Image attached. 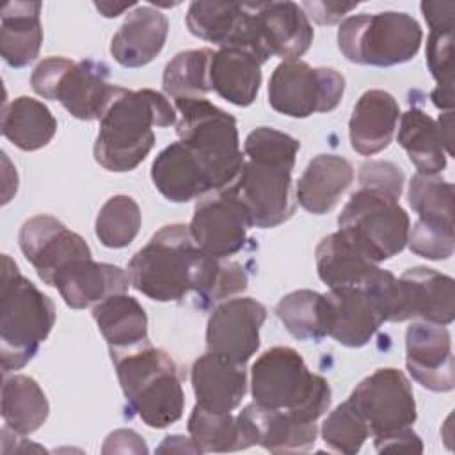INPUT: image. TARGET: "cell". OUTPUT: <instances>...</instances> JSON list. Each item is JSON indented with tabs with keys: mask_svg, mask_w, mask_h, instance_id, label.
Masks as SVG:
<instances>
[{
	"mask_svg": "<svg viewBox=\"0 0 455 455\" xmlns=\"http://www.w3.org/2000/svg\"><path fill=\"white\" fill-rule=\"evenodd\" d=\"M108 66L92 59H43L32 71L30 85L36 94L59 101L80 121L101 119L116 85L108 84Z\"/></svg>",
	"mask_w": 455,
	"mask_h": 455,
	"instance_id": "10",
	"label": "cell"
},
{
	"mask_svg": "<svg viewBox=\"0 0 455 455\" xmlns=\"http://www.w3.org/2000/svg\"><path fill=\"white\" fill-rule=\"evenodd\" d=\"M2 133L16 148L36 151L48 146L55 137L57 119L43 101L20 96L2 110Z\"/></svg>",
	"mask_w": 455,
	"mask_h": 455,
	"instance_id": "33",
	"label": "cell"
},
{
	"mask_svg": "<svg viewBox=\"0 0 455 455\" xmlns=\"http://www.w3.org/2000/svg\"><path fill=\"white\" fill-rule=\"evenodd\" d=\"M236 425L242 450L258 444L270 453H299L313 448L318 435L316 421H302L256 402L243 407Z\"/></svg>",
	"mask_w": 455,
	"mask_h": 455,
	"instance_id": "17",
	"label": "cell"
},
{
	"mask_svg": "<svg viewBox=\"0 0 455 455\" xmlns=\"http://www.w3.org/2000/svg\"><path fill=\"white\" fill-rule=\"evenodd\" d=\"M409 204L418 220L453 228V185L437 174H414L409 185Z\"/></svg>",
	"mask_w": 455,
	"mask_h": 455,
	"instance_id": "37",
	"label": "cell"
},
{
	"mask_svg": "<svg viewBox=\"0 0 455 455\" xmlns=\"http://www.w3.org/2000/svg\"><path fill=\"white\" fill-rule=\"evenodd\" d=\"M400 107L393 94L370 89L357 100L348 123L352 149L363 156L380 153L393 140Z\"/></svg>",
	"mask_w": 455,
	"mask_h": 455,
	"instance_id": "25",
	"label": "cell"
},
{
	"mask_svg": "<svg viewBox=\"0 0 455 455\" xmlns=\"http://www.w3.org/2000/svg\"><path fill=\"white\" fill-rule=\"evenodd\" d=\"M176 123L169 100L155 89H124L116 85L100 119L94 160L107 171H133L153 149V128Z\"/></svg>",
	"mask_w": 455,
	"mask_h": 455,
	"instance_id": "3",
	"label": "cell"
},
{
	"mask_svg": "<svg viewBox=\"0 0 455 455\" xmlns=\"http://www.w3.org/2000/svg\"><path fill=\"white\" fill-rule=\"evenodd\" d=\"M265 320L267 307L252 297L220 302L208 318L206 350L247 364L259 348V329Z\"/></svg>",
	"mask_w": 455,
	"mask_h": 455,
	"instance_id": "16",
	"label": "cell"
},
{
	"mask_svg": "<svg viewBox=\"0 0 455 455\" xmlns=\"http://www.w3.org/2000/svg\"><path fill=\"white\" fill-rule=\"evenodd\" d=\"M188 434L201 453H224L242 450L236 416L231 412H210L197 403L188 418Z\"/></svg>",
	"mask_w": 455,
	"mask_h": 455,
	"instance_id": "39",
	"label": "cell"
},
{
	"mask_svg": "<svg viewBox=\"0 0 455 455\" xmlns=\"http://www.w3.org/2000/svg\"><path fill=\"white\" fill-rule=\"evenodd\" d=\"M407 243L416 256H421L432 261L448 259L455 249L453 228L416 220L412 229H409Z\"/></svg>",
	"mask_w": 455,
	"mask_h": 455,
	"instance_id": "41",
	"label": "cell"
},
{
	"mask_svg": "<svg viewBox=\"0 0 455 455\" xmlns=\"http://www.w3.org/2000/svg\"><path fill=\"white\" fill-rule=\"evenodd\" d=\"M405 366L423 387L446 393L455 387L451 336L446 325L412 322L405 332Z\"/></svg>",
	"mask_w": 455,
	"mask_h": 455,
	"instance_id": "18",
	"label": "cell"
},
{
	"mask_svg": "<svg viewBox=\"0 0 455 455\" xmlns=\"http://www.w3.org/2000/svg\"><path fill=\"white\" fill-rule=\"evenodd\" d=\"M197 405L210 412L235 411L247 393V370L224 355L206 352L197 357L190 371Z\"/></svg>",
	"mask_w": 455,
	"mask_h": 455,
	"instance_id": "19",
	"label": "cell"
},
{
	"mask_svg": "<svg viewBox=\"0 0 455 455\" xmlns=\"http://www.w3.org/2000/svg\"><path fill=\"white\" fill-rule=\"evenodd\" d=\"M41 2H9L0 14V53L11 68L36 60L43 43Z\"/></svg>",
	"mask_w": 455,
	"mask_h": 455,
	"instance_id": "29",
	"label": "cell"
},
{
	"mask_svg": "<svg viewBox=\"0 0 455 455\" xmlns=\"http://www.w3.org/2000/svg\"><path fill=\"white\" fill-rule=\"evenodd\" d=\"M405 176L398 165L384 160H370L361 164L359 167V185L382 190L393 194L396 197L402 196Z\"/></svg>",
	"mask_w": 455,
	"mask_h": 455,
	"instance_id": "42",
	"label": "cell"
},
{
	"mask_svg": "<svg viewBox=\"0 0 455 455\" xmlns=\"http://www.w3.org/2000/svg\"><path fill=\"white\" fill-rule=\"evenodd\" d=\"M213 52L208 48L187 50L174 55L165 69L162 85L165 94L176 98H201L212 91L210 62Z\"/></svg>",
	"mask_w": 455,
	"mask_h": 455,
	"instance_id": "36",
	"label": "cell"
},
{
	"mask_svg": "<svg viewBox=\"0 0 455 455\" xmlns=\"http://www.w3.org/2000/svg\"><path fill=\"white\" fill-rule=\"evenodd\" d=\"M261 39L270 57L297 60L313 43V27L295 2H256Z\"/></svg>",
	"mask_w": 455,
	"mask_h": 455,
	"instance_id": "23",
	"label": "cell"
},
{
	"mask_svg": "<svg viewBox=\"0 0 455 455\" xmlns=\"http://www.w3.org/2000/svg\"><path fill=\"white\" fill-rule=\"evenodd\" d=\"M405 318L450 325L455 318V283L434 268L414 267L400 277Z\"/></svg>",
	"mask_w": 455,
	"mask_h": 455,
	"instance_id": "21",
	"label": "cell"
},
{
	"mask_svg": "<svg viewBox=\"0 0 455 455\" xmlns=\"http://www.w3.org/2000/svg\"><path fill=\"white\" fill-rule=\"evenodd\" d=\"M167 34L169 21L165 14L151 5H139L114 34L110 53L124 68H142L162 52Z\"/></svg>",
	"mask_w": 455,
	"mask_h": 455,
	"instance_id": "24",
	"label": "cell"
},
{
	"mask_svg": "<svg viewBox=\"0 0 455 455\" xmlns=\"http://www.w3.org/2000/svg\"><path fill=\"white\" fill-rule=\"evenodd\" d=\"M176 133L204 169L213 192L229 187L243 165L236 119L204 98H176Z\"/></svg>",
	"mask_w": 455,
	"mask_h": 455,
	"instance_id": "7",
	"label": "cell"
},
{
	"mask_svg": "<svg viewBox=\"0 0 455 455\" xmlns=\"http://www.w3.org/2000/svg\"><path fill=\"white\" fill-rule=\"evenodd\" d=\"M370 437V428L355 407L345 400L322 423V439L325 446L338 453L354 455Z\"/></svg>",
	"mask_w": 455,
	"mask_h": 455,
	"instance_id": "40",
	"label": "cell"
},
{
	"mask_svg": "<svg viewBox=\"0 0 455 455\" xmlns=\"http://www.w3.org/2000/svg\"><path fill=\"white\" fill-rule=\"evenodd\" d=\"M71 309L96 306L110 295L126 293L130 275L110 263H98L92 258L78 259L57 274L53 284Z\"/></svg>",
	"mask_w": 455,
	"mask_h": 455,
	"instance_id": "22",
	"label": "cell"
},
{
	"mask_svg": "<svg viewBox=\"0 0 455 455\" xmlns=\"http://www.w3.org/2000/svg\"><path fill=\"white\" fill-rule=\"evenodd\" d=\"M302 11L306 16L313 18L318 25H332L339 21L345 14L354 11L357 4H339V2H304Z\"/></svg>",
	"mask_w": 455,
	"mask_h": 455,
	"instance_id": "44",
	"label": "cell"
},
{
	"mask_svg": "<svg viewBox=\"0 0 455 455\" xmlns=\"http://www.w3.org/2000/svg\"><path fill=\"white\" fill-rule=\"evenodd\" d=\"M151 180L156 190L172 203H188L213 192L204 169L180 140L156 155L151 165Z\"/></svg>",
	"mask_w": 455,
	"mask_h": 455,
	"instance_id": "26",
	"label": "cell"
},
{
	"mask_svg": "<svg viewBox=\"0 0 455 455\" xmlns=\"http://www.w3.org/2000/svg\"><path fill=\"white\" fill-rule=\"evenodd\" d=\"M130 414L151 428L176 423L185 409L181 373L174 359L149 343L110 354Z\"/></svg>",
	"mask_w": 455,
	"mask_h": 455,
	"instance_id": "4",
	"label": "cell"
},
{
	"mask_svg": "<svg viewBox=\"0 0 455 455\" xmlns=\"http://www.w3.org/2000/svg\"><path fill=\"white\" fill-rule=\"evenodd\" d=\"M345 92V78L332 68H311L304 60H283L268 82L270 107L290 117L334 110Z\"/></svg>",
	"mask_w": 455,
	"mask_h": 455,
	"instance_id": "11",
	"label": "cell"
},
{
	"mask_svg": "<svg viewBox=\"0 0 455 455\" xmlns=\"http://www.w3.org/2000/svg\"><path fill=\"white\" fill-rule=\"evenodd\" d=\"M128 275L132 286L151 300L183 302L194 293L201 307L229 299L249 284L240 263L206 254L185 224L158 229L130 259Z\"/></svg>",
	"mask_w": 455,
	"mask_h": 455,
	"instance_id": "1",
	"label": "cell"
},
{
	"mask_svg": "<svg viewBox=\"0 0 455 455\" xmlns=\"http://www.w3.org/2000/svg\"><path fill=\"white\" fill-rule=\"evenodd\" d=\"M315 256L318 277L329 288L364 286L382 272L375 261L355 249L339 231L322 238Z\"/></svg>",
	"mask_w": 455,
	"mask_h": 455,
	"instance_id": "30",
	"label": "cell"
},
{
	"mask_svg": "<svg viewBox=\"0 0 455 455\" xmlns=\"http://www.w3.org/2000/svg\"><path fill=\"white\" fill-rule=\"evenodd\" d=\"M94 5L98 7V11H100L103 16H107V18H116V16H119L123 11H126V9H130L132 5H135V2L119 4V5L108 4V2H96Z\"/></svg>",
	"mask_w": 455,
	"mask_h": 455,
	"instance_id": "45",
	"label": "cell"
},
{
	"mask_svg": "<svg viewBox=\"0 0 455 455\" xmlns=\"http://www.w3.org/2000/svg\"><path fill=\"white\" fill-rule=\"evenodd\" d=\"M375 448L377 451H412V453L423 451L421 439L411 427L391 432V434L377 435Z\"/></svg>",
	"mask_w": 455,
	"mask_h": 455,
	"instance_id": "43",
	"label": "cell"
},
{
	"mask_svg": "<svg viewBox=\"0 0 455 455\" xmlns=\"http://www.w3.org/2000/svg\"><path fill=\"white\" fill-rule=\"evenodd\" d=\"M251 393L256 403L302 421H316L331 407L329 382L291 347H272L252 363Z\"/></svg>",
	"mask_w": 455,
	"mask_h": 455,
	"instance_id": "6",
	"label": "cell"
},
{
	"mask_svg": "<svg viewBox=\"0 0 455 455\" xmlns=\"http://www.w3.org/2000/svg\"><path fill=\"white\" fill-rule=\"evenodd\" d=\"M396 196L359 187L338 215L339 233L366 258L386 261L403 251L411 220Z\"/></svg>",
	"mask_w": 455,
	"mask_h": 455,
	"instance_id": "8",
	"label": "cell"
},
{
	"mask_svg": "<svg viewBox=\"0 0 455 455\" xmlns=\"http://www.w3.org/2000/svg\"><path fill=\"white\" fill-rule=\"evenodd\" d=\"M188 30L219 48H240L261 64L270 53L261 39L256 2H192L187 12Z\"/></svg>",
	"mask_w": 455,
	"mask_h": 455,
	"instance_id": "13",
	"label": "cell"
},
{
	"mask_svg": "<svg viewBox=\"0 0 455 455\" xmlns=\"http://www.w3.org/2000/svg\"><path fill=\"white\" fill-rule=\"evenodd\" d=\"M18 242L27 261L48 286L68 265L92 258L87 242L52 215H36L25 220Z\"/></svg>",
	"mask_w": 455,
	"mask_h": 455,
	"instance_id": "14",
	"label": "cell"
},
{
	"mask_svg": "<svg viewBox=\"0 0 455 455\" xmlns=\"http://www.w3.org/2000/svg\"><path fill=\"white\" fill-rule=\"evenodd\" d=\"M142 215L140 208L130 196H114L100 210L94 224L98 240L108 249H123L130 245L139 229Z\"/></svg>",
	"mask_w": 455,
	"mask_h": 455,
	"instance_id": "38",
	"label": "cell"
},
{
	"mask_svg": "<svg viewBox=\"0 0 455 455\" xmlns=\"http://www.w3.org/2000/svg\"><path fill=\"white\" fill-rule=\"evenodd\" d=\"M354 181L352 164L339 155H316L297 181L299 204L315 215L331 212Z\"/></svg>",
	"mask_w": 455,
	"mask_h": 455,
	"instance_id": "27",
	"label": "cell"
},
{
	"mask_svg": "<svg viewBox=\"0 0 455 455\" xmlns=\"http://www.w3.org/2000/svg\"><path fill=\"white\" fill-rule=\"evenodd\" d=\"M423 30L407 12L386 11L347 18L338 28V48L347 60L389 68L411 60L421 46Z\"/></svg>",
	"mask_w": 455,
	"mask_h": 455,
	"instance_id": "9",
	"label": "cell"
},
{
	"mask_svg": "<svg viewBox=\"0 0 455 455\" xmlns=\"http://www.w3.org/2000/svg\"><path fill=\"white\" fill-rule=\"evenodd\" d=\"M275 315L297 339L318 341L329 334V304L325 293L295 290L277 302Z\"/></svg>",
	"mask_w": 455,
	"mask_h": 455,
	"instance_id": "35",
	"label": "cell"
},
{
	"mask_svg": "<svg viewBox=\"0 0 455 455\" xmlns=\"http://www.w3.org/2000/svg\"><path fill=\"white\" fill-rule=\"evenodd\" d=\"M419 7L430 28L427 39V64L437 82V87L430 92V100L437 108L451 110L455 2H421Z\"/></svg>",
	"mask_w": 455,
	"mask_h": 455,
	"instance_id": "20",
	"label": "cell"
},
{
	"mask_svg": "<svg viewBox=\"0 0 455 455\" xmlns=\"http://www.w3.org/2000/svg\"><path fill=\"white\" fill-rule=\"evenodd\" d=\"M261 62L240 48H219L210 62V87L222 100L249 107L261 85Z\"/></svg>",
	"mask_w": 455,
	"mask_h": 455,
	"instance_id": "31",
	"label": "cell"
},
{
	"mask_svg": "<svg viewBox=\"0 0 455 455\" xmlns=\"http://www.w3.org/2000/svg\"><path fill=\"white\" fill-rule=\"evenodd\" d=\"M249 228L252 224L247 210L228 190H217L199 201L188 226L196 245L219 259L242 251Z\"/></svg>",
	"mask_w": 455,
	"mask_h": 455,
	"instance_id": "15",
	"label": "cell"
},
{
	"mask_svg": "<svg viewBox=\"0 0 455 455\" xmlns=\"http://www.w3.org/2000/svg\"><path fill=\"white\" fill-rule=\"evenodd\" d=\"M50 403L41 386L27 375H12L2 384V418L20 435L34 434L46 421Z\"/></svg>",
	"mask_w": 455,
	"mask_h": 455,
	"instance_id": "34",
	"label": "cell"
},
{
	"mask_svg": "<svg viewBox=\"0 0 455 455\" xmlns=\"http://www.w3.org/2000/svg\"><path fill=\"white\" fill-rule=\"evenodd\" d=\"M398 144L419 174H439L446 167V148L439 123L418 107H411L400 117Z\"/></svg>",
	"mask_w": 455,
	"mask_h": 455,
	"instance_id": "32",
	"label": "cell"
},
{
	"mask_svg": "<svg viewBox=\"0 0 455 455\" xmlns=\"http://www.w3.org/2000/svg\"><path fill=\"white\" fill-rule=\"evenodd\" d=\"M55 323V306L30 279L23 277L18 265L2 256L0 279V355L2 371L25 366L50 336Z\"/></svg>",
	"mask_w": 455,
	"mask_h": 455,
	"instance_id": "5",
	"label": "cell"
},
{
	"mask_svg": "<svg viewBox=\"0 0 455 455\" xmlns=\"http://www.w3.org/2000/svg\"><path fill=\"white\" fill-rule=\"evenodd\" d=\"M300 142L275 128L259 126L243 142V165L235 181L222 188L247 210L252 228H275L295 213L291 171Z\"/></svg>",
	"mask_w": 455,
	"mask_h": 455,
	"instance_id": "2",
	"label": "cell"
},
{
	"mask_svg": "<svg viewBox=\"0 0 455 455\" xmlns=\"http://www.w3.org/2000/svg\"><path fill=\"white\" fill-rule=\"evenodd\" d=\"M92 318L110 354L126 352L149 343L148 315L132 295L116 293L107 297L92 307Z\"/></svg>",
	"mask_w": 455,
	"mask_h": 455,
	"instance_id": "28",
	"label": "cell"
},
{
	"mask_svg": "<svg viewBox=\"0 0 455 455\" xmlns=\"http://www.w3.org/2000/svg\"><path fill=\"white\" fill-rule=\"evenodd\" d=\"M348 402L364 418L373 437L412 427L416 402L407 375L396 368H379L363 379Z\"/></svg>",
	"mask_w": 455,
	"mask_h": 455,
	"instance_id": "12",
	"label": "cell"
}]
</instances>
